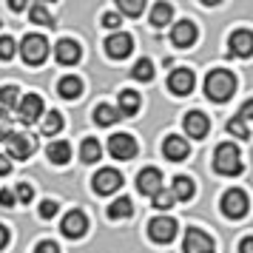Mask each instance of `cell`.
I'll list each match as a JSON object with an SVG mask.
<instances>
[{"label": "cell", "mask_w": 253, "mask_h": 253, "mask_svg": "<svg viewBox=\"0 0 253 253\" xmlns=\"http://www.w3.org/2000/svg\"><path fill=\"white\" fill-rule=\"evenodd\" d=\"M236 91V77L228 69H213L205 77V97L213 103H225Z\"/></svg>", "instance_id": "1"}, {"label": "cell", "mask_w": 253, "mask_h": 253, "mask_svg": "<svg viewBox=\"0 0 253 253\" xmlns=\"http://www.w3.org/2000/svg\"><path fill=\"white\" fill-rule=\"evenodd\" d=\"M213 168L222 176H239L242 173V154L233 142H222L213 151Z\"/></svg>", "instance_id": "2"}, {"label": "cell", "mask_w": 253, "mask_h": 253, "mask_svg": "<svg viewBox=\"0 0 253 253\" xmlns=\"http://www.w3.org/2000/svg\"><path fill=\"white\" fill-rule=\"evenodd\" d=\"M20 54L26 66H40L48 57V40L43 35H26L20 43Z\"/></svg>", "instance_id": "3"}, {"label": "cell", "mask_w": 253, "mask_h": 253, "mask_svg": "<svg viewBox=\"0 0 253 253\" xmlns=\"http://www.w3.org/2000/svg\"><path fill=\"white\" fill-rule=\"evenodd\" d=\"M248 208H251V199H248V194L242 188L225 191V196H222V213L228 219H245L248 216Z\"/></svg>", "instance_id": "4"}, {"label": "cell", "mask_w": 253, "mask_h": 253, "mask_svg": "<svg viewBox=\"0 0 253 253\" xmlns=\"http://www.w3.org/2000/svg\"><path fill=\"white\" fill-rule=\"evenodd\" d=\"M14 114H17V120H20L23 126L37 123V120L43 117V100H40V94H23V97L17 100Z\"/></svg>", "instance_id": "5"}, {"label": "cell", "mask_w": 253, "mask_h": 253, "mask_svg": "<svg viewBox=\"0 0 253 253\" xmlns=\"http://www.w3.org/2000/svg\"><path fill=\"white\" fill-rule=\"evenodd\" d=\"M37 148V139L32 134H9L6 137V154L12 160H29Z\"/></svg>", "instance_id": "6"}, {"label": "cell", "mask_w": 253, "mask_h": 253, "mask_svg": "<svg viewBox=\"0 0 253 253\" xmlns=\"http://www.w3.org/2000/svg\"><path fill=\"white\" fill-rule=\"evenodd\" d=\"M120 185H123V173L114 171V168H103V171L94 173V179H91L94 194H100V196H108L114 191H120Z\"/></svg>", "instance_id": "7"}, {"label": "cell", "mask_w": 253, "mask_h": 253, "mask_svg": "<svg viewBox=\"0 0 253 253\" xmlns=\"http://www.w3.org/2000/svg\"><path fill=\"white\" fill-rule=\"evenodd\" d=\"M60 230H63V236H66V239H83V236H85V230H88V219H85L83 211L74 208V211H69V213L63 216Z\"/></svg>", "instance_id": "8"}, {"label": "cell", "mask_w": 253, "mask_h": 253, "mask_svg": "<svg viewBox=\"0 0 253 253\" xmlns=\"http://www.w3.org/2000/svg\"><path fill=\"white\" fill-rule=\"evenodd\" d=\"M182 253H213V239L208 236L205 230L199 228H188L182 239Z\"/></svg>", "instance_id": "9"}, {"label": "cell", "mask_w": 253, "mask_h": 253, "mask_svg": "<svg viewBox=\"0 0 253 253\" xmlns=\"http://www.w3.org/2000/svg\"><path fill=\"white\" fill-rule=\"evenodd\" d=\"M176 219L171 216H157V219H151L148 222V236L154 242H160V245H168V242L176 236Z\"/></svg>", "instance_id": "10"}, {"label": "cell", "mask_w": 253, "mask_h": 253, "mask_svg": "<svg viewBox=\"0 0 253 253\" xmlns=\"http://www.w3.org/2000/svg\"><path fill=\"white\" fill-rule=\"evenodd\" d=\"M108 154L114 160H134L137 157V139L131 134H114V137H108Z\"/></svg>", "instance_id": "11"}, {"label": "cell", "mask_w": 253, "mask_h": 253, "mask_svg": "<svg viewBox=\"0 0 253 253\" xmlns=\"http://www.w3.org/2000/svg\"><path fill=\"white\" fill-rule=\"evenodd\" d=\"M134 51V37L126 32H114V35L105 40V54L111 60H126Z\"/></svg>", "instance_id": "12"}, {"label": "cell", "mask_w": 253, "mask_h": 253, "mask_svg": "<svg viewBox=\"0 0 253 253\" xmlns=\"http://www.w3.org/2000/svg\"><path fill=\"white\" fill-rule=\"evenodd\" d=\"M194 71L191 69H173L171 71V77H168V88H171L176 97H185V94H191L194 91Z\"/></svg>", "instance_id": "13"}, {"label": "cell", "mask_w": 253, "mask_h": 253, "mask_svg": "<svg viewBox=\"0 0 253 253\" xmlns=\"http://www.w3.org/2000/svg\"><path fill=\"white\" fill-rule=\"evenodd\" d=\"M137 191L145 196H154L157 191H162V173L160 168H142L137 173Z\"/></svg>", "instance_id": "14"}, {"label": "cell", "mask_w": 253, "mask_h": 253, "mask_svg": "<svg viewBox=\"0 0 253 253\" xmlns=\"http://www.w3.org/2000/svg\"><path fill=\"white\" fill-rule=\"evenodd\" d=\"M54 57H57V63H63V66H74V63L83 57L80 43L71 40V37H63L57 46H54Z\"/></svg>", "instance_id": "15"}, {"label": "cell", "mask_w": 253, "mask_h": 253, "mask_svg": "<svg viewBox=\"0 0 253 253\" xmlns=\"http://www.w3.org/2000/svg\"><path fill=\"white\" fill-rule=\"evenodd\" d=\"M230 46V54H236V57H251L253 54V32L248 29H239V32H233L228 40Z\"/></svg>", "instance_id": "16"}, {"label": "cell", "mask_w": 253, "mask_h": 253, "mask_svg": "<svg viewBox=\"0 0 253 253\" xmlns=\"http://www.w3.org/2000/svg\"><path fill=\"white\" fill-rule=\"evenodd\" d=\"M171 40H173V46H179V48L194 46L196 43V26L191 23V20H179V23H173Z\"/></svg>", "instance_id": "17"}, {"label": "cell", "mask_w": 253, "mask_h": 253, "mask_svg": "<svg viewBox=\"0 0 253 253\" xmlns=\"http://www.w3.org/2000/svg\"><path fill=\"white\" fill-rule=\"evenodd\" d=\"M182 126H185V131H188V137L202 139L208 134V128H211V120H208L202 111H191V114H185Z\"/></svg>", "instance_id": "18"}, {"label": "cell", "mask_w": 253, "mask_h": 253, "mask_svg": "<svg viewBox=\"0 0 253 253\" xmlns=\"http://www.w3.org/2000/svg\"><path fill=\"white\" fill-rule=\"evenodd\" d=\"M162 151H165V160L171 162H182L188 157V142L182 137H165L162 142Z\"/></svg>", "instance_id": "19"}, {"label": "cell", "mask_w": 253, "mask_h": 253, "mask_svg": "<svg viewBox=\"0 0 253 253\" xmlns=\"http://www.w3.org/2000/svg\"><path fill=\"white\" fill-rule=\"evenodd\" d=\"M20 88L17 85H0V117H9L12 108H17Z\"/></svg>", "instance_id": "20"}, {"label": "cell", "mask_w": 253, "mask_h": 253, "mask_svg": "<svg viewBox=\"0 0 253 253\" xmlns=\"http://www.w3.org/2000/svg\"><path fill=\"white\" fill-rule=\"evenodd\" d=\"M57 91H60L63 100H77L83 94V80L74 77V74H69V77H63V80L57 83Z\"/></svg>", "instance_id": "21"}, {"label": "cell", "mask_w": 253, "mask_h": 253, "mask_svg": "<svg viewBox=\"0 0 253 253\" xmlns=\"http://www.w3.org/2000/svg\"><path fill=\"white\" fill-rule=\"evenodd\" d=\"M171 194H173V199H179V202H188V199H194V194H196L194 179H191V176H176V179H173Z\"/></svg>", "instance_id": "22"}, {"label": "cell", "mask_w": 253, "mask_h": 253, "mask_svg": "<svg viewBox=\"0 0 253 253\" xmlns=\"http://www.w3.org/2000/svg\"><path fill=\"white\" fill-rule=\"evenodd\" d=\"M46 157L54 162V165H66V162L71 160V145L66 139H57V142H51L46 148Z\"/></svg>", "instance_id": "23"}, {"label": "cell", "mask_w": 253, "mask_h": 253, "mask_svg": "<svg viewBox=\"0 0 253 253\" xmlns=\"http://www.w3.org/2000/svg\"><path fill=\"white\" fill-rule=\"evenodd\" d=\"M117 120H120V111H117V105L100 103L97 108H94V123H97V126H114Z\"/></svg>", "instance_id": "24"}, {"label": "cell", "mask_w": 253, "mask_h": 253, "mask_svg": "<svg viewBox=\"0 0 253 253\" xmlns=\"http://www.w3.org/2000/svg\"><path fill=\"white\" fill-rule=\"evenodd\" d=\"M137 108H139V94L137 91H123V94H120V105H117L120 117L137 114Z\"/></svg>", "instance_id": "25"}, {"label": "cell", "mask_w": 253, "mask_h": 253, "mask_svg": "<svg viewBox=\"0 0 253 253\" xmlns=\"http://www.w3.org/2000/svg\"><path fill=\"white\" fill-rule=\"evenodd\" d=\"M131 213H134V205H131L128 196H120L108 205V219H128Z\"/></svg>", "instance_id": "26"}, {"label": "cell", "mask_w": 253, "mask_h": 253, "mask_svg": "<svg viewBox=\"0 0 253 253\" xmlns=\"http://www.w3.org/2000/svg\"><path fill=\"white\" fill-rule=\"evenodd\" d=\"M171 17H173V9H171V3H157L154 6V12H151V26L154 29H162L165 23H171Z\"/></svg>", "instance_id": "27"}, {"label": "cell", "mask_w": 253, "mask_h": 253, "mask_svg": "<svg viewBox=\"0 0 253 253\" xmlns=\"http://www.w3.org/2000/svg\"><path fill=\"white\" fill-rule=\"evenodd\" d=\"M131 77L139 80V83H151V80H154V63H151L148 57L137 60V63H134V69H131Z\"/></svg>", "instance_id": "28"}, {"label": "cell", "mask_w": 253, "mask_h": 253, "mask_svg": "<svg viewBox=\"0 0 253 253\" xmlns=\"http://www.w3.org/2000/svg\"><path fill=\"white\" fill-rule=\"evenodd\" d=\"M60 128H63L60 111H43V137H54L60 134Z\"/></svg>", "instance_id": "29"}, {"label": "cell", "mask_w": 253, "mask_h": 253, "mask_svg": "<svg viewBox=\"0 0 253 253\" xmlns=\"http://www.w3.org/2000/svg\"><path fill=\"white\" fill-rule=\"evenodd\" d=\"M100 154H103V148H100V142H97V139H83V145H80V160L83 162H88V165H91V162H97L100 160Z\"/></svg>", "instance_id": "30"}, {"label": "cell", "mask_w": 253, "mask_h": 253, "mask_svg": "<svg viewBox=\"0 0 253 253\" xmlns=\"http://www.w3.org/2000/svg\"><path fill=\"white\" fill-rule=\"evenodd\" d=\"M29 17H32V23H37V26H54V20H51V14H48V9L43 3H35L32 12H29Z\"/></svg>", "instance_id": "31"}, {"label": "cell", "mask_w": 253, "mask_h": 253, "mask_svg": "<svg viewBox=\"0 0 253 253\" xmlns=\"http://www.w3.org/2000/svg\"><path fill=\"white\" fill-rule=\"evenodd\" d=\"M117 9L131 14V17H137V14H142V9H145V0H117Z\"/></svg>", "instance_id": "32"}, {"label": "cell", "mask_w": 253, "mask_h": 253, "mask_svg": "<svg viewBox=\"0 0 253 253\" xmlns=\"http://www.w3.org/2000/svg\"><path fill=\"white\" fill-rule=\"evenodd\" d=\"M228 134H233V137H239V139H248V137H251L248 123H242L239 117H230V120H228Z\"/></svg>", "instance_id": "33"}, {"label": "cell", "mask_w": 253, "mask_h": 253, "mask_svg": "<svg viewBox=\"0 0 253 253\" xmlns=\"http://www.w3.org/2000/svg\"><path fill=\"white\" fill-rule=\"evenodd\" d=\"M173 202H176L173 194H171V191H165V188L154 194V208H157V211H168V208H173Z\"/></svg>", "instance_id": "34"}, {"label": "cell", "mask_w": 253, "mask_h": 253, "mask_svg": "<svg viewBox=\"0 0 253 253\" xmlns=\"http://www.w3.org/2000/svg\"><path fill=\"white\" fill-rule=\"evenodd\" d=\"M14 199H17L20 205H29V202L35 199V188H32L29 182H20L17 188H14Z\"/></svg>", "instance_id": "35"}, {"label": "cell", "mask_w": 253, "mask_h": 253, "mask_svg": "<svg viewBox=\"0 0 253 253\" xmlns=\"http://www.w3.org/2000/svg\"><path fill=\"white\" fill-rule=\"evenodd\" d=\"M14 51H17V43L12 37H0V60H12Z\"/></svg>", "instance_id": "36"}, {"label": "cell", "mask_w": 253, "mask_h": 253, "mask_svg": "<svg viewBox=\"0 0 253 253\" xmlns=\"http://www.w3.org/2000/svg\"><path fill=\"white\" fill-rule=\"evenodd\" d=\"M57 211H60V205L54 199H43V202H40V219H54Z\"/></svg>", "instance_id": "37"}, {"label": "cell", "mask_w": 253, "mask_h": 253, "mask_svg": "<svg viewBox=\"0 0 253 253\" xmlns=\"http://www.w3.org/2000/svg\"><path fill=\"white\" fill-rule=\"evenodd\" d=\"M35 253H60V245H57V242H51V239H43L35 248Z\"/></svg>", "instance_id": "38"}, {"label": "cell", "mask_w": 253, "mask_h": 253, "mask_svg": "<svg viewBox=\"0 0 253 253\" xmlns=\"http://www.w3.org/2000/svg\"><path fill=\"white\" fill-rule=\"evenodd\" d=\"M120 23H123V20H120V14L117 12H105L103 14V26L105 29H120Z\"/></svg>", "instance_id": "39"}, {"label": "cell", "mask_w": 253, "mask_h": 253, "mask_svg": "<svg viewBox=\"0 0 253 253\" xmlns=\"http://www.w3.org/2000/svg\"><path fill=\"white\" fill-rule=\"evenodd\" d=\"M242 120V123H248V120H253V100H248V103L239 108V114H236Z\"/></svg>", "instance_id": "40"}, {"label": "cell", "mask_w": 253, "mask_h": 253, "mask_svg": "<svg viewBox=\"0 0 253 253\" xmlns=\"http://www.w3.org/2000/svg\"><path fill=\"white\" fill-rule=\"evenodd\" d=\"M14 202H17V199H14V191H6V188H3V191H0V205H3V208H12Z\"/></svg>", "instance_id": "41"}, {"label": "cell", "mask_w": 253, "mask_h": 253, "mask_svg": "<svg viewBox=\"0 0 253 253\" xmlns=\"http://www.w3.org/2000/svg\"><path fill=\"white\" fill-rule=\"evenodd\" d=\"M6 173H12V162L6 154H0V176H6Z\"/></svg>", "instance_id": "42"}, {"label": "cell", "mask_w": 253, "mask_h": 253, "mask_svg": "<svg viewBox=\"0 0 253 253\" xmlns=\"http://www.w3.org/2000/svg\"><path fill=\"white\" fill-rule=\"evenodd\" d=\"M9 137V117H0V142H6Z\"/></svg>", "instance_id": "43"}, {"label": "cell", "mask_w": 253, "mask_h": 253, "mask_svg": "<svg viewBox=\"0 0 253 253\" xmlns=\"http://www.w3.org/2000/svg\"><path fill=\"white\" fill-rule=\"evenodd\" d=\"M239 253H253V236H245L239 242Z\"/></svg>", "instance_id": "44"}, {"label": "cell", "mask_w": 253, "mask_h": 253, "mask_svg": "<svg viewBox=\"0 0 253 253\" xmlns=\"http://www.w3.org/2000/svg\"><path fill=\"white\" fill-rule=\"evenodd\" d=\"M6 245H9V230L0 225V248H6Z\"/></svg>", "instance_id": "45"}, {"label": "cell", "mask_w": 253, "mask_h": 253, "mask_svg": "<svg viewBox=\"0 0 253 253\" xmlns=\"http://www.w3.org/2000/svg\"><path fill=\"white\" fill-rule=\"evenodd\" d=\"M23 6H26L23 0H12V9H14V12H20V9H23Z\"/></svg>", "instance_id": "46"}]
</instances>
